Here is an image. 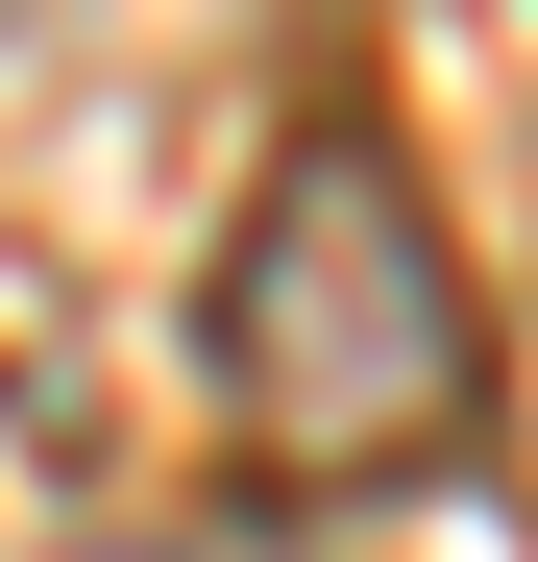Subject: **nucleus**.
Returning a JSON list of instances; mask_svg holds the SVG:
<instances>
[{
	"label": "nucleus",
	"instance_id": "nucleus-1",
	"mask_svg": "<svg viewBox=\"0 0 538 562\" xmlns=\"http://www.w3.org/2000/svg\"><path fill=\"white\" fill-rule=\"evenodd\" d=\"M197 392H221V440L294 514L440 490L490 440V294H466V245H440L392 123H343V99L269 123L245 221H221V294H197Z\"/></svg>",
	"mask_w": 538,
	"mask_h": 562
}]
</instances>
